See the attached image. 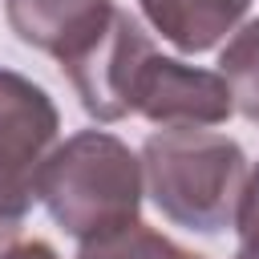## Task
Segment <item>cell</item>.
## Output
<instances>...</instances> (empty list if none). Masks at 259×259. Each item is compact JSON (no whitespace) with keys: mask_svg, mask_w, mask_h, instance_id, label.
I'll list each match as a JSON object with an SVG mask.
<instances>
[{"mask_svg":"<svg viewBox=\"0 0 259 259\" xmlns=\"http://www.w3.org/2000/svg\"><path fill=\"white\" fill-rule=\"evenodd\" d=\"M247 174L243 146L206 125H162L142 146V182L154 206L198 235L235 227Z\"/></svg>","mask_w":259,"mask_h":259,"instance_id":"1","label":"cell"},{"mask_svg":"<svg viewBox=\"0 0 259 259\" xmlns=\"http://www.w3.org/2000/svg\"><path fill=\"white\" fill-rule=\"evenodd\" d=\"M142 190V158L105 130H81L49 154L36 198L65 235L85 243L138 223Z\"/></svg>","mask_w":259,"mask_h":259,"instance_id":"2","label":"cell"},{"mask_svg":"<svg viewBox=\"0 0 259 259\" xmlns=\"http://www.w3.org/2000/svg\"><path fill=\"white\" fill-rule=\"evenodd\" d=\"M57 130L61 113L53 97L36 81L0 69V219L20 223L32 210Z\"/></svg>","mask_w":259,"mask_h":259,"instance_id":"3","label":"cell"},{"mask_svg":"<svg viewBox=\"0 0 259 259\" xmlns=\"http://www.w3.org/2000/svg\"><path fill=\"white\" fill-rule=\"evenodd\" d=\"M130 113H142L154 125H223L235 113V101L223 73L150 49L125 89V117Z\"/></svg>","mask_w":259,"mask_h":259,"instance_id":"4","label":"cell"},{"mask_svg":"<svg viewBox=\"0 0 259 259\" xmlns=\"http://www.w3.org/2000/svg\"><path fill=\"white\" fill-rule=\"evenodd\" d=\"M150 49H154V40L146 36V28L130 12L113 8V16L101 28V36L85 53H77L73 61L61 65L69 73V81H73V89H77V97H81L89 117H97V121H121L125 117L130 77H134L138 61Z\"/></svg>","mask_w":259,"mask_h":259,"instance_id":"5","label":"cell"},{"mask_svg":"<svg viewBox=\"0 0 259 259\" xmlns=\"http://www.w3.org/2000/svg\"><path fill=\"white\" fill-rule=\"evenodd\" d=\"M4 12L24 45L65 65L101 36L113 16V0H4Z\"/></svg>","mask_w":259,"mask_h":259,"instance_id":"6","label":"cell"},{"mask_svg":"<svg viewBox=\"0 0 259 259\" xmlns=\"http://www.w3.org/2000/svg\"><path fill=\"white\" fill-rule=\"evenodd\" d=\"M154 32L178 53H206L239 28L251 0H138Z\"/></svg>","mask_w":259,"mask_h":259,"instance_id":"7","label":"cell"},{"mask_svg":"<svg viewBox=\"0 0 259 259\" xmlns=\"http://www.w3.org/2000/svg\"><path fill=\"white\" fill-rule=\"evenodd\" d=\"M219 73H223L227 85H231L235 109H239L247 121L259 125V20L243 24V28L227 40V49H223V57H219Z\"/></svg>","mask_w":259,"mask_h":259,"instance_id":"8","label":"cell"},{"mask_svg":"<svg viewBox=\"0 0 259 259\" xmlns=\"http://www.w3.org/2000/svg\"><path fill=\"white\" fill-rule=\"evenodd\" d=\"M77 259H202L186 247H178L174 239H166L162 231L146 227L142 219L130 223V227H117L109 235H97V239H85Z\"/></svg>","mask_w":259,"mask_h":259,"instance_id":"9","label":"cell"},{"mask_svg":"<svg viewBox=\"0 0 259 259\" xmlns=\"http://www.w3.org/2000/svg\"><path fill=\"white\" fill-rule=\"evenodd\" d=\"M235 227H239V239H243V235H259V166L247 174V186H243V202H239Z\"/></svg>","mask_w":259,"mask_h":259,"instance_id":"10","label":"cell"},{"mask_svg":"<svg viewBox=\"0 0 259 259\" xmlns=\"http://www.w3.org/2000/svg\"><path fill=\"white\" fill-rule=\"evenodd\" d=\"M0 259H61V255H57L45 239H32V243H12Z\"/></svg>","mask_w":259,"mask_h":259,"instance_id":"11","label":"cell"},{"mask_svg":"<svg viewBox=\"0 0 259 259\" xmlns=\"http://www.w3.org/2000/svg\"><path fill=\"white\" fill-rule=\"evenodd\" d=\"M16 231H20V223H12V219H0V255L16 243Z\"/></svg>","mask_w":259,"mask_h":259,"instance_id":"12","label":"cell"},{"mask_svg":"<svg viewBox=\"0 0 259 259\" xmlns=\"http://www.w3.org/2000/svg\"><path fill=\"white\" fill-rule=\"evenodd\" d=\"M235 259H259V235H243V239H239Z\"/></svg>","mask_w":259,"mask_h":259,"instance_id":"13","label":"cell"}]
</instances>
